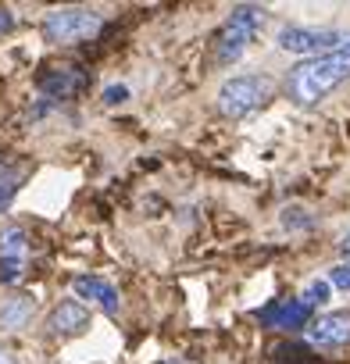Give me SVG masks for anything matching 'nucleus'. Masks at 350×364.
<instances>
[{
  "label": "nucleus",
  "instance_id": "nucleus-18",
  "mask_svg": "<svg viewBox=\"0 0 350 364\" xmlns=\"http://www.w3.org/2000/svg\"><path fill=\"white\" fill-rule=\"evenodd\" d=\"M11 26H15V15H11L8 8H0V36H4V33H8Z\"/></svg>",
  "mask_w": 350,
  "mask_h": 364
},
{
  "label": "nucleus",
  "instance_id": "nucleus-7",
  "mask_svg": "<svg viewBox=\"0 0 350 364\" xmlns=\"http://www.w3.org/2000/svg\"><path fill=\"white\" fill-rule=\"evenodd\" d=\"M307 336L322 350H339L350 343V311H329L307 325Z\"/></svg>",
  "mask_w": 350,
  "mask_h": 364
},
{
  "label": "nucleus",
  "instance_id": "nucleus-2",
  "mask_svg": "<svg viewBox=\"0 0 350 364\" xmlns=\"http://www.w3.org/2000/svg\"><path fill=\"white\" fill-rule=\"evenodd\" d=\"M275 97V82L268 75H233L218 86V111L226 118H243L258 107H265Z\"/></svg>",
  "mask_w": 350,
  "mask_h": 364
},
{
  "label": "nucleus",
  "instance_id": "nucleus-1",
  "mask_svg": "<svg viewBox=\"0 0 350 364\" xmlns=\"http://www.w3.org/2000/svg\"><path fill=\"white\" fill-rule=\"evenodd\" d=\"M350 79V40H343L339 47L300 61L297 68H290L286 75V97L297 107H314L322 104L332 90H339Z\"/></svg>",
  "mask_w": 350,
  "mask_h": 364
},
{
  "label": "nucleus",
  "instance_id": "nucleus-3",
  "mask_svg": "<svg viewBox=\"0 0 350 364\" xmlns=\"http://www.w3.org/2000/svg\"><path fill=\"white\" fill-rule=\"evenodd\" d=\"M261 26H265V11L261 8H250V4L236 8L226 18V26L215 33V61L218 65H233L247 50V43H254Z\"/></svg>",
  "mask_w": 350,
  "mask_h": 364
},
{
  "label": "nucleus",
  "instance_id": "nucleus-8",
  "mask_svg": "<svg viewBox=\"0 0 350 364\" xmlns=\"http://www.w3.org/2000/svg\"><path fill=\"white\" fill-rule=\"evenodd\" d=\"M26 272V232L4 229L0 232V282H18Z\"/></svg>",
  "mask_w": 350,
  "mask_h": 364
},
{
  "label": "nucleus",
  "instance_id": "nucleus-12",
  "mask_svg": "<svg viewBox=\"0 0 350 364\" xmlns=\"http://www.w3.org/2000/svg\"><path fill=\"white\" fill-rule=\"evenodd\" d=\"M33 311H36V300L26 296V293H15L8 300H0V328L8 332H18L33 321Z\"/></svg>",
  "mask_w": 350,
  "mask_h": 364
},
{
  "label": "nucleus",
  "instance_id": "nucleus-11",
  "mask_svg": "<svg viewBox=\"0 0 350 364\" xmlns=\"http://www.w3.org/2000/svg\"><path fill=\"white\" fill-rule=\"evenodd\" d=\"M72 289H75V296H83V300L104 307L107 314H118V289H115L111 282H104V279H97V275H79V279L72 282Z\"/></svg>",
  "mask_w": 350,
  "mask_h": 364
},
{
  "label": "nucleus",
  "instance_id": "nucleus-16",
  "mask_svg": "<svg viewBox=\"0 0 350 364\" xmlns=\"http://www.w3.org/2000/svg\"><path fill=\"white\" fill-rule=\"evenodd\" d=\"M329 286H336V289H350V264H336V268L329 272Z\"/></svg>",
  "mask_w": 350,
  "mask_h": 364
},
{
  "label": "nucleus",
  "instance_id": "nucleus-19",
  "mask_svg": "<svg viewBox=\"0 0 350 364\" xmlns=\"http://www.w3.org/2000/svg\"><path fill=\"white\" fill-rule=\"evenodd\" d=\"M0 364H15V357H11V353H8L4 346H0Z\"/></svg>",
  "mask_w": 350,
  "mask_h": 364
},
{
  "label": "nucleus",
  "instance_id": "nucleus-17",
  "mask_svg": "<svg viewBox=\"0 0 350 364\" xmlns=\"http://www.w3.org/2000/svg\"><path fill=\"white\" fill-rule=\"evenodd\" d=\"M125 97H129L125 86H107V90H104V100H107V104H122Z\"/></svg>",
  "mask_w": 350,
  "mask_h": 364
},
{
  "label": "nucleus",
  "instance_id": "nucleus-20",
  "mask_svg": "<svg viewBox=\"0 0 350 364\" xmlns=\"http://www.w3.org/2000/svg\"><path fill=\"white\" fill-rule=\"evenodd\" d=\"M339 247H343V254H346V257H350V236H346V240H343V243H339Z\"/></svg>",
  "mask_w": 350,
  "mask_h": 364
},
{
  "label": "nucleus",
  "instance_id": "nucleus-13",
  "mask_svg": "<svg viewBox=\"0 0 350 364\" xmlns=\"http://www.w3.org/2000/svg\"><path fill=\"white\" fill-rule=\"evenodd\" d=\"M22 178H26V168H18V164H0V208H4V204L18 193Z\"/></svg>",
  "mask_w": 350,
  "mask_h": 364
},
{
  "label": "nucleus",
  "instance_id": "nucleus-14",
  "mask_svg": "<svg viewBox=\"0 0 350 364\" xmlns=\"http://www.w3.org/2000/svg\"><path fill=\"white\" fill-rule=\"evenodd\" d=\"M282 225H286V229H311L314 218H311L304 208H286V211H282Z\"/></svg>",
  "mask_w": 350,
  "mask_h": 364
},
{
  "label": "nucleus",
  "instance_id": "nucleus-15",
  "mask_svg": "<svg viewBox=\"0 0 350 364\" xmlns=\"http://www.w3.org/2000/svg\"><path fill=\"white\" fill-rule=\"evenodd\" d=\"M329 289H332L329 282H311V286H307V293H304V304H307V307L325 304V300H329Z\"/></svg>",
  "mask_w": 350,
  "mask_h": 364
},
{
  "label": "nucleus",
  "instance_id": "nucleus-4",
  "mask_svg": "<svg viewBox=\"0 0 350 364\" xmlns=\"http://www.w3.org/2000/svg\"><path fill=\"white\" fill-rule=\"evenodd\" d=\"M100 29H104V15L93 8H61L43 18V36L47 43H58V47L93 40Z\"/></svg>",
  "mask_w": 350,
  "mask_h": 364
},
{
  "label": "nucleus",
  "instance_id": "nucleus-10",
  "mask_svg": "<svg viewBox=\"0 0 350 364\" xmlns=\"http://www.w3.org/2000/svg\"><path fill=\"white\" fill-rule=\"evenodd\" d=\"M258 318L268 325V328H304L311 321V307L304 300H293V304H268L265 311H258Z\"/></svg>",
  "mask_w": 350,
  "mask_h": 364
},
{
  "label": "nucleus",
  "instance_id": "nucleus-9",
  "mask_svg": "<svg viewBox=\"0 0 350 364\" xmlns=\"http://www.w3.org/2000/svg\"><path fill=\"white\" fill-rule=\"evenodd\" d=\"M90 328V311L79 304V300H65L51 311L47 318V332L51 336H79Z\"/></svg>",
  "mask_w": 350,
  "mask_h": 364
},
{
  "label": "nucleus",
  "instance_id": "nucleus-5",
  "mask_svg": "<svg viewBox=\"0 0 350 364\" xmlns=\"http://www.w3.org/2000/svg\"><path fill=\"white\" fill-rule=\"evenodd\" d=\"M346 36L343 33H336V29H300V26H286L282 33H279V47L282 50H290V54H325V50H332V47H339Z\"/></svg>",
  "mask_w": 350,
  "mask_h": 364
},
{
  "label": "nucleus",
  "instance_id": "nucleus-6",
  "mask_svg": "<svg viewBox=\"0 0 350 364\" xmlns=\"http://www.w3.org/2000/svg\"><path fill=\"white\" fill-rule=\"evenodd\" d=\"M86 82H90V75H86L83 68H75V65L47 68V72L36 79V86H40V93H43L47 100H72L75 93L86 90Z\"/></svg>",
  "mask_w": 350,
  "mask_h": 364
}]
</instances>
